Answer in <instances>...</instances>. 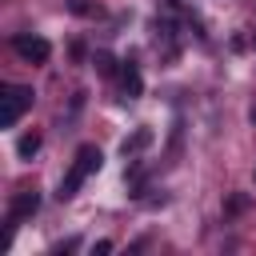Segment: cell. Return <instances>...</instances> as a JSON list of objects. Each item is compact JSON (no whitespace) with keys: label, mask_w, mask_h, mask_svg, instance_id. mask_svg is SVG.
Instances as JSON below:
<instances>
[{"label":"cell","mask_w":256,"mask_h":256,"mask_svg":"<svg viewBox=\"0 0 256 256\" xmlns=\"http://www.w3.org/2000/svg\"><path fill=\"white\" fill-rule=\"evenodd\" d=\"M148 144H152V132H148V128H136V132L120 144V152H124V156H132V152H140V148H148Z\"/></svg>","instance_id":"cell-6"},{"label":"cell","mask_w":256,"mask_h":256,"mask_svg":"<svg viewBox=\"0 0 256 256\" xmlns=\"http://www.w3.org/2000/svg\"><path fill=\"white\" fill-rule=\"evenodd\" d=\"M72 248H80V240H76V236H72V240H60L52 252H72Z\"/></svg>","instance_id":"cell-9"},{"label":"cell","mask_w":256,"mask_h":256,"mask_svg":"<svg viewBox=\"0 0 256 256\" xmlns=\"http://www.w3.org/2000/svg\"><path fill=\"white\" fill-rule=\"evenodd\" d=\"M28 108H32V88H28V84H8L4 96H0V124L12 128Z\"/></svg>","instance_id":"cell-2"},{"label":"cell","mask_w":256,"mask_h":256,"mask_svg":"<svg viewBox=\"0 0 256 256\" xmlns=\"http://www.w3.org/2000/svg\"><path fill=\"white\" fill-rule=\"evenodd\" d=\"M248 120H252V124H256V108H252V112H248Z\"/></svg>","instance_id":"cell-11"},{"label":"cell","mask_w":256,"mask_h":256,"mask_svg":"<svg viewBox=\"0 0 256 256\" xmlns=\"http://www.w3.org/2000/svg\"><path fill=\"white\" fill-rule=\"evenodd\" d=\"M12 48H16V56H20V60H28V64H44V60L52 56V44H48L44 36H28V32H24V36H16V40H12Z\"/></svg>","instance_id":"cell-3"},{"label":"cell","mask_w":256,"mask_h":256,"mask_svg":"<svg viewBox=\"0 0 256 256\" xmlns=\"http://www.w3.org/2000/svg\"><path fill=\"white\" fill-rule=\"evenodd\" d=\"M36 208H40V196H36V192H16V196H12V204H8V224H16V220L32 216Z\"/></svg>","instance_id":"cell-4"},{"label":"cell","mask_w":256,"mask_h":256,"mask_svg":"<svg viewBox=\"0 0 256 256\" xmlns=\"http://www.w3.org/2000/svg\"><path fill=\"white\" fill-rule=\"evenodd\" d=\"M120 92H124L128 100H136V96L144 92V80H140V68H136V64H124V72H120Z\"/></svg>","instance_id":"cell-5"},{"label":"cell","mask_w":256,"mask_h":256,"mask_svg":"<svg viewBox=\"0 0 256 256\" xmlns=\"http://www.w3.org/2000/svg\"><path fill=\"white\" fill-rule=\"evenodd\" d=\"M100 164H104V156H100V148L96 144H80L76 148V160H72V168H68V176L60 180V200H68V196H76L80 192V184L92 176V172H100Z\"/></svg>","instance_id":"cell-1"},{"label":"cell","mask_w":256,"mask_h":256,"mask_svg":"<svg viewBox=\"0 0 256 256\" xmlns=\"http://www.w3.org/2000/svg\"><path fill=\"white\" fill-rule=\"evenodd\" d=\"M92 252H96V256H104V252H112V240H96V244H92Z\"/></svg>","instance_id":"cell-10"},{"label":"cell","mask_w":256,"mask_h":256,"mask_svg":"<svg viewBox=\"0 0 256 256\" xmlns=\"http://www.w3.org/2000/svg\"><path fill=\"white\" fill-rule=\"evenodd\" d=\"M92 64H96V72H100V76H112V72H116V60H112L108 52H96V56H92Z\"/></svg>","instance_id":"cell-8"},{"label":"cell","mask_w":256,"mask_h":256,"mask_svg":"<svg viewBox=\"0 0 256 256\" xmlns=\"http://www.w3.org/2000/svg\"><path fill=\"white\" fill-rule=\"evenodd\" d=\"M16 152H20V156H36V152H40V132H28V136H20Z\"/></svg>","instance_id":"cell-7"}]
</instances>
